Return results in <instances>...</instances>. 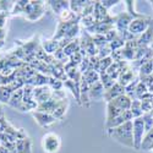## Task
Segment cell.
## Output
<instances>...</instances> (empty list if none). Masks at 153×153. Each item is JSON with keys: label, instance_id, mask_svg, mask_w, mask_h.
<instances>
[{"label": "cell", "instance_id": "obj_1", "mask_svg": "<svg viewBox=\"0 0 153 153\" xmlns=\"http://www.w3.org/2000/svg\"><path fill=\"white\" fill-rule=\"evenodd\" d=\"M108 136L121 146L134 148V135H132V121H127L118 127L107 130Z\"/></svg>", "mask_w": 153, "mask_h": 153}, {"label": "cell", "instance_id": "obj_2", "mask_svg": "<svg viewBox=\"0 0 153 153\" xmlns=\"http://www.w3.org/2000/svg\"><path fill=\"white\" fill-rule=\"evenodd\" d=\"M152 23H153V20H152L151 17L142 15V16L136 17V19H134V20L131 21L130 26H129V32H130L132 36H135V37L138 38L140 36H141V34L151 26Z\"/></svg>", "mask_w": 153, "mask_h": 153}, {"label": "cell", "instance_id": "obj_3", "mask_svg": "<svg viewBox=\"0 0 153 153\" xmlns=\"http://www.w3.org/2000/svg\"><path fill=\"white\" fill-rule=\"evenodd\" d=\"M132 135H134V149L140 151L141 149L143 137L146 135L145 124H143L142 117L132 120Z\"/></svg>", "mask_w": 153, "mask_h": 153}, {"label": "cell", "instance_id": "obj_4", "mask_svg": "<svg viewBox=\"0 0 153 153\" xmlns=\"http://www.w3.org/2000/svg\"><path fill=\"white\" fill-rule=\"evenodd\" d=\"M60 146H61V141L56 134L49 132L45 134L42 138V147L47 153H56L60 149Z\"/></svg>", "mask_w": 153, "mask_h": 153}, {"label": "cell", "instance_id": "obj_5", "mask_svg": "<svg viewBox=\"0 0 153 153\" xmlns=\"http://www.w3.org/2000/svg\"><path fill=\"white\" fill-rule=\"evenodd\" d=\"M132 20H134V17L127 11H123L119 15H117L115 17H114L115 30L118 31V33H123V32L129 31V26H130Z\"/></svg>", "mask_w": 153, "mask_h": 153}, {"label": "cell", "instance_id": "obj_6", "mask_svg": "<svg viewBox=\"0 0 153 153\" xmlns=\"http://www.w3.org/2000/svg\"><path fill=\"white\" fill-rule=\"evenodd\" d=\"M134 120V117H132V114L130 110H126L124 111L123 114H120L119 117L117 118H114L111 120H108L105 121V130H109V129H113V127H118L127 121H132Z\"/></svg>", "mask_w": 153, "mask_h": 153}, {"label": "cell", "instance_id": "obj_7", "mask_svg": "<svg viewBox=\"0 0 153 153\" xmlns=\"http://www.w3.org/2000/svg\"><path fill=\"white\" fill-rule=\"evenodd\" d=\"M52 93H53V91L50 90L49 86L34 87L33 97H34V99H36V102L38 104H42V103H44V102H47L48 99L52 98Z\"/></svg>", "mask_w": 153, "mask_h": 153}, {"label": "cell", "instance_id": "obj_8", "mask_svg": "<svg viewBox=\"0 0 153 153\" xmlns=\"http://www.w3.org/2000/svg\"><path fill=\"white\" fill-rule=\"evenodd\" d=\"M32 115H33V118L36 119L37 124L39 125V126H42V127H48V126L53 125V124L56 121V119L52 115V114H49V113H43V111H37V110H34V111L32 113Z\"/></svg>", "mask_w": 153, "mask_h": 153}, {"label": "cell", "instance_id": "obj_9", "mask_svg": "<svg viewBox=\"0 0 153 153\" xmlns=\"http://www.w3.org/2000/svg\"><path fill=\"white\" fill-rule=\"evenodd\" d=\"M124 94H125V87L121 86L119 82H115V85L113 87H110L109 90L105 91L103 99L107 102V103H109V102H111L113 99H115L120 96H124Z\"/></svg>", "mask_w": 153, "mask_h": 153}, {"label": "cell", "instance_id": "obj_10", "mask_svg": "<svg viewBox=\"0 0 153 153\" xmlns=\"http://www.w3.org/2000/svg\"><path fill=\"white\" fill-rule=\"evenodd\" d=\"M152 43H153V23L137 38L138 47H151Z\"/></svg>", "mask_w": 153, "mask_h": 153}, {"label": "cell", "instance_id": "obj_11", "mask_svg": "<svg viewBox=\"0 0 153 153\" xmlns=\"http://www.w3.org/2000/svg\"><path fill=\"white\" fill-rule=\"evenodd\" d=\"M104 93L105 90L103 85L100 83V81L96 82L94 85H92L90 87V100H99V99H103L104 98Z\"/></svg>", "mask_w": 153, "mask_h": 153}, {"label": "cell", "instance_id": "obj_12", "mask_svg": "<svg viewBox=\"0 0 153 153\" xmlns=\"http://www.w3.org/2000/svg\"><path fill=\"white\" fill-rule=\"evenodd\" d=\"M110 15L108 14V10L102 6L100 1H96L94 3V10H93V17H94L96 22H103Z\"/></svg>", "mask_w": 153, "mask_h": 153}, {"label": "cell", "instance_id": "obj_13", "mask_svg": "<svg viewBox=\"0 0 153 153\" xmlns=\"http://www.w3.org/2000/svg\"><path fill=\"white\" fill-rule=\"evenodd\" d=\"M48 5L52 7V10L56 15H61L64 11L70 10V1H60V0H55V1H48Z\"/></svg>", "mask_w": 153, "mask_h": 153}, {"label": "cell", "instance_id": "obj_14", "mask_svg": "<svg viewBox=\"0 0 153 153\" xmlns=\"http://www.w3.org/2000/svg\"><path fill=\"white\" fill-rule=\"evenodd\" d=\"M88 4H90V1H85V0H72V1H70V10L74 14L82 16L83 11Z\"/></svg>", "mask_w": 153, "mask_h": 153}, {"label": "cell", "instance_id": "obj_15", "mask_svg": "<svg viewBox=\"0 0 153 153\" xmlns=\"http://www.w3.org/2000/svg\"><path fill=\"white\" fill-rule=\"evenodd\" d=\"M68 108H69V102H68V99L60 100L59 103H58V105L55 107L54 111L52 113V115H53L56 120H60V119H62L64 115H65V113H66Z\"/></svg>", "mask_w": 153, "mask_h": 153}, {"label": "cell", "instance_id": "obj_16", "mask_svg": "<svg viewBox=\"0 0 153 153\" xmlns=\"http://www.w3.org/2000/svg\"><path fill=\"white\" fill-rule=\"evenodd\" d=\"M59 103V100L54 99V98H50L48 99L47 102H44V103L42 104H38V108L36 109L37 111H43V113H49V114H52L55 109V107L58 105Z\"/></svg>", "mask_w": 153, "mask_h": 153}, {"label": "cell", "instance_id": "obj_17", "mask_svg": "<svg viewBox=\"0 0 153 153\" xmlns=\"http://www.w3.org/2000/svg\"><path fill=\"white\" fill-rule=\"evenodd\" d=\"M22 102H23V88L22 90H17L15 91L14 93H12L10 100H9V105L11 108H15V109H19L22 104Z\"/></svg>", "mask_w": 153, "mask_h": 153}, {"label": "cell", "instance_id": "obj_18", "mask_svg": "<svg viewBox=\"0 0 153 153\" xmlns=\"http://www.w3.org/2000/svg\"><path fill=\"white\" fill-rule=\"evenodd\" d=\"M41 45L43 47V49L45 50V52H47L49 55H53L58 49H60V47H59V41L54 39V38H52V39L43 41Z\"/></svg>", "mask_w": 153, "mask_h": 153}, {"label": "cell", "instance_id": "obj_19", "mask_svg": "<svg viewBox=\"0 0 153 153\" xmlns=\"http://www.w3.org/2000/svg\"><path fill=\"white\" fill-rule=\"evenodd\" d=\"M62 50H64V53H65V55L70 59V56H72L74 54L80 52V38H76V39L71 41Z\"/></svg>", "mask_w": 153, "mask_h": 153}, {"label": "cell", "instance_id": "obj_20", "mask_svg": "<svg viewBox=\"0 0 153 153\" xmlns=\"http://www.w3.org/2000/svg\"><path fill=\"white\" fill-rule=\"evenodd\" d=\"M126 111V110H125ZM124 111L121 109H119L117 105H114L111 102H109V103H107V121L108 120H111L114 118L119 117L120 114H123Z\"/></svg>", "mask_w": 153, "mask_h": 153}, {"label": "cell", "instance_id": "obj_21", "mask_svg": "<svg viewBox=\"0 0 153 153\" xmlns=\"http://www.w3.org/2000/svg\"><path fill=\"white\" fill-rule=\"evenodd\" d=\"M130 111H131V114H132L134 119L141 118V117L143 115V110H142V107H141V100H140V99H135V100H132Z\"/></svg>", "mask_w": 153, "mask_h": 153}, {"label": "cell", "instance_id": "obj_22", "mask_svg": "<svg viewBox=\"0 0 153 153\" xmlns=\"http://www.w3.org/2000/svg\"><path fill=\"white\" fill-rule=\"evenodd\" d=\"M16 152L17 153H31V142L28 138L19 140L16 142Z\"/></svg>", "mask_w": 153, "mask_h": 153}, {"label": "cell", "instance_id": "obj_23", "mask_svg": "<svg viewBox=\"0 0 153 153\" xmlns=\"http://www.w3.org/2000/svg\"><path fill=\"white\" fill-rule=\"evenodd\" d=\"M12 93H14V91L9 86H0V103L7 104Z\"/></svg>", "mask_w": 153, "mask_h": 153}, {"label": "cell", "instance_id": "obj_24", "mask_svg": "<svg viewBox=\"0 0 153 153\" xmlns=\"http://www.w3.org/2000/svg\"><path fill=\"white\" fill-rule=\"evenodd\" d=\"M141 149L142 151H151L153 149V129L148 132H146L145 137H143V141L141 145Z\"/></svg>", "mask_w": 153, "mask_h": 153}, {"label": "cell", "instance_id": "obj_25", "mask_svg": "<svg viewBox=\"0 0 153 153\" xmlns=\"http://www.w3.org/2000/svg\"><path fill=\"white\" fill-rule=\"evenodd\" d=\"M99 72L98 71H94V70H90V71H87L86 74H83L82 75V77L87 81V83L90 85V86H92V85H94L96 82H98L99 81Z\"/></svg>", "mask_w": 153, "mask_h": 153}, {"label": "cell", "instance_id": "obj_26", "mask_svg": "<svg viewBox=\"0 0 153 153\" xmlns=\"http://www.w3.org/2000/svg\"><path fill=\"white\" fill-rule=\"evenodd\" d=\"M99 81H100L102 85H103V87H104V90H105V91L109 90L110 87H113L114 85H115V82H117L113 77H110V76H109L107 72L100 74V76H99Z\"/></svg>", "mask_w": 153, "mask_h": 153}, {"label": "cell", "instance_id": "obj_27", "mask_svg": "<svg viewBox=\"0 0 153 153\" xmlns=\"http://www.w3.org/2000/svg\"><path fill=\"white\" fill-rule=\"evenodd\" d=\"M153 75V64L152 60L145 62L143 65L138 69V76H149Z\"/></svg>", "mask_w": 153, "mask_h": 153}, {"label": "cell", "instance_id": "obj_28", "mask_svg": "<svg viewBox=\"0 0 153 153\" xmlns=\"http://www.w3.org/2000/svg\"><path fill=\"white\" fill-rule=\"evenodd\" d=\"M113 62H114V61H113V59H111L110 56L104 58V59H100V60H99V66H98V72H99V75L107 72V70L109 69V66L111 65Z\"/></svg>", "mask_w": 153, "mask_h": 153}, {"label": "cell", "instance_id": "obj_29", "mask_svg": "<svg viewBox=\"0 0 153 153\" xmlns=\"http://www.w3.org/2000/svg\"><path fill=\"white\" fill-rule=\"evenodd\" d=\"M48 86L50 87V90L52 91H61L62 87H64V81H61L59 79H55V77H53V76H50Z\"/></svg>", "mask_w": 153, "mask_h": 153}, {"label": "cell", "instance_id": "obj_30", "mask_svg": "<svg viewBox=\"0 0 153 153\" xmlns=\"http://www.w3.org/2000/svg\"><path fill=\"white\" fill-rule=\"evenodd\" d=\"M142 119H143L146 132L151 131L153 129V114L152 113H145L143 115H142Z\"/></svg>", "mask_w": 153, "mask_h": 153}, {"label": "cell", "instance_id": "obj_31", "mask_svg": "<svg viewBox=\"0 0 153 153\" xmlns=\"http://www.w3.org/2000/svg\"><path fill=\"white\" fill-rule=\"evenodd\" d=\"M124 45H125V41L123 39V38H121L119 34H118V37H117L113 42H110V43H109V47H110V49H111V52H114V50L123 49V48H124Z\"/></svg>", "mask_w": 153, "mask_h": 153}, {"label": "cell", "instance_id": "obj_32", "mask_svg": "<svg viewBox=\"0 0 153 153\" xmlns=\"http://www.w3.org/2000/svg\"><path fill=\"white\" fill-rule=\"evenodd\" d=\"M92 39H93V43L97 48H102V47L109 44L103 34H94V36H92Z\"/></svg>", "mask_w": 153, "mask_h": 153}, {"label": "cell", "instance_id": "obj_33", "mask_svg": "<svg viewBox=\"0 0 153 153\" xmlns=\"http://www.w3.org/2000/svg\"><path fill=\"white\" fill-rule=\"evenodd\" d=\"M81 25L83 26V28L85 30H87L88 27H91V26H93V25L96 23V20H94V17H93V15H88V16H83V17H81Z\"/></svg>", "mask_w": 153, "mask_h": 153}, {"label": "cell", "instance_id": "obj_34", "mask_svg": "<svg viewBox=\"0 0 153 153\" xmlns=\"http://www.w3.org/2000/svg\"><path fill=\"white\" fill-rule=\"evenodd\" d=\"M110 55H111V49H110L109 44L102 47V48H98V55L97 56L99 59H104V58H108Z\"/></svg>", "mask_w": 153, "mask_h": 153}, {"label": "cell", "instance_id": "obj_35", "mask_svg": "<svg viewBox=\"0 0 153 153\" xmlns=\"http://www.w3.org/2000/svg\"><path fill=\"white\" fill-rule=\"evenodd\" d=\"M147 92H148V87H147L143 82L140 81L138 85H137V87H136V98L140 99V98H141V97H142L145 93H147Z\"/></svg>", "mask_w": 153, "mask_h": 153}, {"label": "cell", "instance_id": "obj_36", "mask_svg": "<svg viewBox=\"0 0 153 153\" xmlns=\"http://www.w3.org/2000/svg\"><path fill=\"white\" fill-rule=\"evenodd\" d=\"M77 69H79V71H80L82 75L86 74L87 71H90V58H88V56L83 58V60L81 61V64L77 66Z\"/></svg>", "mask_w": 153, "mask_h": 153}, {"label": "cell", "instance_id": "obj_37", "mask_svg": "<svg viewBox=\"0 0 153 153\" xmlns=\"http://www.w3.org/2000/svg\"><path fill=\"white\" fill-rule=\"evenodd\" d=\"M14 79H15V74H12L11 76H4L0 74V86H7Z\"/></svg>", "mask_w": 153, "mask_h": 153}, {"label": "cell", "instance_id": "obj_38", "mask_svg": "<svg viewBox=\"0 0 153 153\" xmlns=\"http://www.w3.org/2000/svg\"><path fill=\"white\" fill-rule=\"evenodd\" d=\"M118 31L115 30V28H113L111 31H109L107 34H104V37H105V39H107V42L108 43H110V42H113L114 39H115V38L118 37Z\"/></svg>", "mask_w": 153, "mask_h": 153}, {"label": "cell", "instance_id": "obj_39", "mask_svg": "<svg viewBox=\"0 0 153 153\" xmlns=\"http://www.w3.org/2000/svg\"><path fill=\"white\" fill-rule=\"evenodd\" d=\"M118 3H120V1H118V0H102L100 1L102 6H103L104 9H107V10H109L111 6H115Z\"/></svg>", "mask_w": 153, "mask_h": 153}, {"label": "cell", "instance_id": "obj_40", "mask_svg": "<svg viewBox=\"0 0 153 153\" xmlns=\"http://www.w3.org/2000/svg\"><path fill=\"white\" fill-rule=\"evenodd\" d=\"M9 126H10V124H9V121H7V119L5 117L0 118V134L5 132Z\"/></svg>", "mask_w": 153, "mask_h": 153}, {"label": "cell", "instance_id": "obj_41", "mask_svg": "<svg viewBox=\"0 0 153 153\" xmlns=\"http://www.w3.org/2000/svg\"><path fill=\"white\" fill-rule=\"evenodd\" d=\"M0 153H15V152H12V151L5 148L3 145H0Z\"/></svg>", "mask_w": 153, "mask_h": 153}, {"label": "cell", "instance_id": "obj_42", "mask_svg": "<svg viewBox=\"0 0 153 153\" xmlns=\"http://www.w3.org/2000/svg\"><path fill=\"white\" fill-rule=\"evenodd\" d=\"M5 36H6V32H5V30L0 27V39H3V41H4Z\"/></svg>", "mask_w": 153, "mask_h": 153}, {"label": "cell", "instance_id": "obj_43", "mask_svg": "<svg viewBox=\"0 0 153 153\" xmlns=\"http://www.w3.org/2000/svg\"><path fill=\"white\" fill-rule=\"evenodd\" d=\"M3 117H4V110H3L1 104H0V118H3Z\"/></svg>", "mask_w": 153, "mask_h": 153}, {"label": "cell", "instance_id": "obj_44", "mask_svg": "<svg viewBox=\"0 0 153 153\" xmlns=\"http://www.w3.org/2000/svg\"><path fill=\"white\" fill-rule=\"evenodd\" d=\"M3 45H4V41H3V39H0V49L3 48Z\"/></svg>", "mask_w": 153, "mask_h": 153}, {"label": "cell", "instance_id": "obj_45", "mask_svg": "<svg viewBox=\"0 0 153 153\" xmlns=\"http://www.w3.org/2000/svg\"><path fill=\"white\" fill-rule=\"evenodd\" d=\"M151 48H152V49H153V43H152V44H151Z\"/></svg>", "mask_w": 153, "mask_h": 153}, {"label": "cell", "instance_id": "obj_46", "mask_svg": "<svg viewBox=\"0 0 153 153\" xmlns=\"http://www.w3.org/2000/svg\"><path fill=\"white\" fill-rule=\"evenodd\" d=\"M152 64H153V59H152Z\"/></svg>", "mask_w": 153, "mask_h": 153}, {"label": "cell", "instance_id": "obj_47", "mask_svg": "<svg viewBox=\"0 0 153 153\" xmlns=\"http://www.w3.org/2000/svg\"><path fill=\"white\" fill-rule=\"evenodd\" d=\"M152 6H153V1H152Z\"/></svg>", "mask_w": 153, "mask_h": 153}]
</instances>
